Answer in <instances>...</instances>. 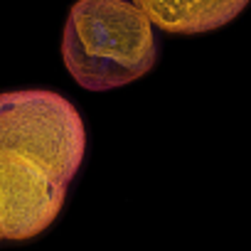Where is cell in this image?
I'll return each mask as SVG.
<instances>
[{
  "label": "cell",
  "mask_w": 251,
  "mask_h": 251,
  "mask_svg": "<svg viewBox=\"0 0 251 251\" xmlns=\"http://www.w3.org/2000/svg\"><path fill=\"white\" fill-rule=\"evenodd\" d=\"M155 25L131 0H76L62 35V59L89 91L146 76L158 59Z\"/></svg>",
  "instance_id": "cell-1"
},
{
  "label": "cell",
  "mask_w": 251,
  "mask_h": 251,
  "mask_svg": "<svg viewBox=\"0 0 251 251\" xmlns=\"http://www.w3.org/2000/svg\"><path fill=\"white\" fill-rule=\"evenodd\" d=\"M0 151H13L72 182L86 151L74 103L45 89L0 94Z\"/></svg>",
  "instance_id": "cell-2"
},
{
  "label": "cell",
  "mask_w": 251,
  "mask_h": 251,
  "mask_svg": "<svg viewBox=\"0 0 251 251\" xmlns=\"http://www.w3.org/2000/svg\"><path fill=\"white\" fill-rule=\"evenodd\" d=\"M170 35H202L231 23L249 0H131Z\"/></svg>",
  "instance_id": "cell-3"
}]
</instances>
